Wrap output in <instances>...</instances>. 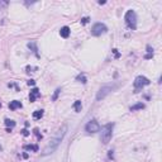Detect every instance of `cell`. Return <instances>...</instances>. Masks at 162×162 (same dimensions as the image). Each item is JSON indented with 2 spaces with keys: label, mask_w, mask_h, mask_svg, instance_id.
I'll return each instance as SVG.
<instances>
[{
  "label": "cell",
  "mask_w": 162,
  "mask_h": 162,
  "mask_svg": "<svg viewBox=\"0 0 162 162\" xmlns=\"http://www.w3.org/2000/svg\"><path fill=\"white\" fill-rule=\"evenodd\" d=\"M66 132H67V126L66 124H64L62 127L60 128L56 132V134L51 138V141L47 143V146L43 148L42 151V156H48V155H52L55 151L57 149V147L60 146V143L62 142V139H64L65 134H66Z\"/></svg>",
  "instance_id": "1"
},
{
  "label": "cell",
  "mask_w": 162,
  "mask_h": 162,
  "mask_svg": "<svg viewBox=\"0 0 162 162\" xmlns=\"http://www.w3.org/2000/svg\"><path fill=\"white\" fill-rule=\"evenodd\" d=\"M100 129H101V127H100V124H99L95 119L90 120V122L85 126V130H86L87 133H98V132H100Z\"/></svg>",
  "instance_id": "7"
},
{
  "label": "cell",
  "mask_w": 162,
  "mask_h": 162,
  "mask_svg": "<svg viewBox=\"0 0 162 162\" xmlns=\"http://www.w3.org/2000/svg\"><path fill=\"white\" fill-rule=\"evenodd\" d=\"M144 104L143 103H137V104H134L133 106H130V112H135V110H142V109H144Z\"/></svg>",
  "instance_id": "11"
},
{
  "label": "cell",
  "mask_w": 162,
  "mask_h": 162,
  "mask_svg": "<svg viewBox=\"0 0 162 162\" xmlns=\"http://www.w3.org/2000/svg\"><path fill=\"white\" fill-rule=\"evenodd\" d=\"M27 84H28L29 86H34V85H35V81H34V80H28V82H27Z\"/></svg>",
  "instance_id": "21"
},
{
  "label": "cell",
  "mask_w": 162,
  "mask_h": 162,
  "mask_svg": "<svg viewBox=\"0 0 162 162\" xmlns=\"http://www.w3.org/2000/svg\"><path fill=\"white\" fill-rule=\"evenodd\" d=\"M60 92H61V87H58V89H56V91H55V94H53V96H52V101H56L57 98H58V95H60Z\"/></svg>",
  "instance_id": "19"
},
{
  "label": "cell",
  "mask_w": 162,
  "mask_h": 162,
  "mask_svg": "<svg viewBox=\"0 0 162 162\" xmlns=\"http://www.w3.org/2000/svg\"><path fill=\"white\" fill-rule=\"evenodd\" d=\"M124 20H126V24L127 27L130 30H135L137 29V14L134 10H128L126 15H124Z\"/></svg>",
  "instance_id": "3"
},
{
  "label": "cell",
  "mask_w": 162,
  "mask_h": 162,
  "mask_svg": "<svg viewBox=\"0 0 162 162\" xmlns=\"http://www.w3.org/2000/svg\"><path fill=\"white\" fill-rule=\"evenodd\" d=\"M106 30H108V28L104 23H95L91 28V34L95 37H99V35L106 33Z\"/></svg>",
  "instance_id": "5"
},
{
  "label": "cell",
  "mask_w": 162,
  "mask_h": 162,
  "mask_svg": "<svg viewBox=\"0 0 162 162\" xmlns=\"http://www.w3.org/2000/svg\"><path fill=\"white\" fill-rule=\"evenodd\" d=\"M1 149H3V148H1V146H0V151H1Z\"/></svg>",
  "instance_id": "26"
},
{
  "label": "cell",
  "mask_w": 162,
  "mask_h": 162,
  "mask_svg": "<svg viewBox=\"0 0 162 162\" xmlns=\"http://www.w3.org/2000/svg\"><path fill=\"white\" fill-rule=\"evenodd\" d=\"M149 84H151L149 79H147L146 76L139 75V76L135 77V80H134V82H133V86L135 90H139V89H142V87H144V86H147V85H149Z\"/></svg>",
  "instance_id": "4"
},
{
  "label": "cell",
  "mask_w": 162,
  "mask_h": 162,
  "mask_svg": "<svg viewBox=\"0 0 162 162\" xmlns=\"http://www.w3.org/2000/svg\"><path fill=\"white\" fill-rule=\"evenodd\" d=\"M28 47H29V48L33 49V52H34L35 55L38 56V53H37V51H38V49H37V46H35V43H34V42H29V43H28Z\"/></svg>",
  "instance_id": "18"
},
{
  "label": "cell",
  "mask_w": 162,
  "mask_h": 162,
  "mask_svg": "<svg viewBox=\"0 0 162 162\" xmlns=\"http://www.w3.org/2000/svg\"><path fill=\"white\" fill-rule=\"evenodd\" d=\"M72 108L75 109V112L79 113V112H81V109H82V104H81V100H76L75 103H74V105Z\"/></svg>",
  "instance_id": "12"
},
{
  "label": "cell",
  "mask_w": 162,
  "mask_h": 162,
  "mask_svg": "<svg viewBox=\"0 0 162 162\" xmlns=\"http://www.w3.org/2000/svg\"><path fill=\"white\" fill-rule=\"evenodd\" d=\"M24 149H28V151H33V152H38V146L37 144H25Z\"/></svg>",
  "instance_id": "14"
},
{
  "label": "cell",
  "mask_w": 162,
  "mask_h": 162,
  "mask_svg": "<svg viewBox=\"0 0 162 162\" xmlns=\"http://www.w3.org/2000/svg\"><path fill=\"white\" fill-rule=\"evenodd\" d=\"M5 126H7L8 128H9V127L14 128L15 127V122H14V120H12V119H5Z\"/></svg>",
  "instance_id": "16"
},
{
  "label": "cell",
  "mask_w": 162,
  "mask_h": 162,
  "mask_svg": "<svg viewBox=\"0 0 162 162\" xmlns=\"http://www.w3.org/2000/svg\"><path fill=\"white\" fill-rule=\"evenodd\" d=\"M19 108H22L20 101H18V100L10 101V104H9V109H10V110H17V109H19Z\"/></svg>",
  "instance_id": "10"
},
{
  "label": "cell",
  "mask_w": 162,
  "mask_h": 162,
  "mask_svg": "<svg viewBox=\"0 0 162 162\" xmlns=\"http://www.w3.org/2000/svg\"><path fill=\"white\" fill-rule=\"evenodd\" d=\"M113 91V86H109V85H105V86H103V87H100V90L98 91L96 94V100L100 101V100H103V99H105L110 92Z\"/></svg>",
  "instance_id": "6"
},
{
  "label": "cell",
  "mask_w": 162,
  "mask_h": 162,
  "mask_svg": "<svg viewBox=\"0 0 162 162\" xmlns=\"http://www.w3.org/2000/svg\"><path fill=\"white\" fill-rule=\"evenodd\" d=\"M113 128H114V123H108L104 127L101 128V137L100 139L103 142V144H108L112 137H113Z\"/></svg>",
  "instance_id": "2"
},
{
  "label": "cell",
  "mask_w": 162,
  "mask_h": 162,
  "mask_svg": "<svg viewBox=\"0 0 162 162\" xmlns=\"http://www.w3.org/2000/svg\"><path fill=\"white\" fill-rule=\"evenodd\" d=\"M23 158H28V153H23Z\"/></svg>",
  "instance_id": "25"
},
{
  "label": "cell",
  "mask_w": 162,
  "mask_h": 162,
  "mask_svg": "<svg viewBox=\"0 0 162 162\" xmlns=\"http://www.w3.org/2000/svg\"><path fill=\"white\" fill-rule=\"evenodd\" d=\"M70 34H71V30L67 25H65V27H62V28L60 29V35H61L62 38H69Z\"/></svg>",
  "instance_id": "9"
},
{
  "label": "cell",
  "mask_w": 162,
  "mask_h": 162,
  "mask_svg": "<svg viewBox=\"0 0 162 162\" xmlns=\"http://www.w3.org/2000/svg\"><path fill=\"white\" fill-rule=\"evenodd\" d=\"M153 57V48L151 47V46H147V55L144 56L146 60H151Z\"/></svg>",
  "instance_id": "13"
},
{
  "label": "cell",
  "mask_w": 162,
  "mask_h": 162,
  "mask_svg": "<svg viewBox=\"0 0 162 162\" xmlns=\"http://www.w3.org/2000/svg\"><path fill=\"white\" fill-rule=\"evenodd\" d=\"M8 3L7 1H0V7H7Z\"/></svg>",
  "instance_id": "23"
},
{
  "label": "cell",
  "mask_w": 162,
  "mask_h": 162,
  "mask_svg": "<svg viewBox=\"0 0 162 162\" xmlns=\"http://www.w3.org/2000/svg\"><path fill=\"white\" fill-rule=\"evenodd\" d=\"M87 22H89V18H87V17H85V18H82V19H81V23H82V24H86Z\"/></svg>",
  "instance_id": "22"
},
{
  "label": "cell",
  "mask_w": 162,
  "mask_h": 162,
  "mask_svg": "<svg viewBox=\"0 0 162 162\" xmlns=\"http://www.w3.org/2000/svg\"><path fill=\"white\" fill-rule=\"evenodd\" d=\"M22 134H23L24 137H28V135H29V132L27 130V129H23V130H22Z\"/></svg>",
  "instance_id": "20"
},
{
  "label": "cell",
  "mask_w": 162,
  "mask_h": 162,
  "mask_svg": "<svg viewBox=\"0 0 162 162\" xmlns=\"http://www.w3.org/2000/svg\"><path fill=\"white\" fill-rule=\"evenodd\" d=\"M42 117H43V110H35L33 113V118L34 119H41Z\"/></svg>",
  "instance_id": "15"
},
{
  "label": "cell",
  "mask_w": 162,
  "mask_h": 162,
  "mask_svg": "<svg viewBox=\"0 0 162 162\" xmlns=\"http://www.w3.org/2000/svg\"><path fill=\"white\" fill-rule=\"evenodd\" d=\"M76 80H79V81H80V82H82V84H86V82H87V80H86V77H85L84 74L79 75L77 77H76Z\"/></svg>",
  "instance_id": "17"
},
{
  "label": "cell",
  "mask_w": 162,
  "mask_h": 162,
  "mask_svg": "<svg viewBox=\"0 0 162 162\" xmlns=\"http://www.w3.org/2000/svg\"><path fill=\"white\" fill-rule=\"evenodd\" d=\"M38 96H41V92H39V90H38L37 87H33V89L30 90V94H29V101H30V103L35 101V99L38 98Z\"/></svg>",
  "instance_id": "8"
},
{
  "label": "cell",
  "mask_w": 162,
  "mask_h": 162,
  "mask_svg": "<svg viewBox=\"0 0 162 162\" xmlns=\"http://www.w3.org/2000/svg\"><path fill=\"white\" fill-rule=\"evenodd\" d=\"M113 52H114V55H115V57H119V53H118V49H113Z\"/></svg>",
  "instance_id": "24"
}]
</instances>
